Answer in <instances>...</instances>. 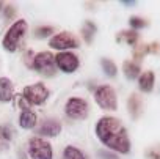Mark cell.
Masks as SVG:
<instances>
[{
  "label": "cell",
  "instance_id": "obj_1",
  "mask_svg": "<svg viewBox=\"0 0 160 159\" xmlns=\"http://www.w3.org/2000/svg\"><path fill=\"white\" fill-rule=\"evenodd\" d=\"M98 139L108 148L127 154L130 151V140L122 123L115 117H102L96 125Z\"/></svg>",
  "mask_w": 160,
  "mask_h": 159
},
{
  "label": "cell",
  "instance_id": "obj_2",
  "mask_svg": "<svg viewBox=\"0 0 160 159\" xmlns=\"http://www.w3.org/2000/svg\"><path fill=\"white\" fill-rule=\"evenodd\" d=\"M27 32V22L24 19L16 21L7 32L5 38H3V49H7L8 52H16L22 43V38Z\"/></svg>",
  "mask_w": 160,
  "mask_h": 159
},
{
  "label": "cell",
  "instance_id": "obj_3",
  "mask_svg": "<svg viewBox=\"0 0 160 159\" xmlns=\"http://www.w3.org/2000/svg\"><path fill=\"white\" fill-rule=\"evenodd\" d=\"M94 99L98 106L104 110H116L118 109V99L116 93L110 85H101L94 92Z\"/></svg>",
  "mask_w": 160,
  "mask_h": 159
},
{
  "label": "cell",
  "instance_id": "obj_4",
  "mask_svg": "<svg viewBox=\"0 0 160 159\" xmlns=\"http://www.w3.org/2000/svg\"><path fill=\"white\" fill-rule=\"evenodd\" d=\"M28 153L32 159H52V146L47 140L41 137H33L28 140Z\"/></svg>",
  "mask_w": 160,
  "mask_h": 159
},
{
  "label": "cell",
  "instance_id": "obj_5",
  "mask_svg": "<svg viewBox=\"0 0 160 159\" xmlns=\"http://www.w3.org/2000/svg\"><path fill=\"white\" fill-rule=\"evenodd\" d=\"M33 69H36L39 74L52 77L55 74V57L50 52H39L33 58Z\"/></svg>",
  "mask_w": 160,
  "mask_h": 159
},
{
  "label": "cell",
  "instance_id": "obj_6",
  "mask_svg": "<svg viewBox=\"0 0 160 159\" xmlns=\"http://www.w3.org/2000/svg\"><path fill=\"white\" fill-rule=\"evenodd\" d=\"M49 46H50L52 49H58V50H61V52H66L68 49H77V47L80 46V43H78V40H77L72 33H69V32H61V33H58V35H55V36L50 38Z\"/></svg>",
  "mask_w": 160,
  "mask_h": 159
},
{
  "label": "cell",
  "instance_id": "obj_7",
  "mask_svg": "<svg viewBox=\"0 0 160 159\" xmlns=\"http://www.w3.org/2000/svg\"><path fill=\"white\" fill-rule=\"evenodd\" d=\"M22 95H24V98H25L30 104L39 106V104L46 103V99L49 98V90H47V87H46L42 82H38V84H35V85L25 87L24 92H22Z\"/></svg>",
  "mask_w": 160,
  "mask_h": 159
},
{
  "label": "cell",
  "instance_id": "obj_8",
  "mask_svg": "<svg viewBox=\"0 0 160 159\" xmlns=\"http://www.w3.org/2000/svg\"><path fill=\"white\" fill-rule=\"evenodd\" d=\"M66 115L72 120H83L88 115V104L82 98H71L66 103Z\"/></svg>",
  "mask_w": 160,
  "mask_h": 159
},
{
  "label": "cell",
  "instance_id": "obj_9",
  "mask_svg": "<svg viewBox=\"0 0 160 159\" xmlns=\"http://www.w3.org/2000/svg\"><path fill=\"white\" fill-rule=\"evenodd\" d=\"M55 65H57L63 72L71 74V72H74V71L78 68L80 61H78V57H77L75 54L66 50V52H60V54L55 55Z\"/></svg>",
  "mask_w": 160,
  "mask_h": 159
},
{
  "label": "cell",
  "instance_id": "obj_10",
  "mask_svg": "<svg viewBox=\"0 0 160 159\" xmlns=\"http://www.w3.org/2000/svg\"><path fill=\"white\" fill-rule=\"evenodd\" d=\"M61 132V123L58 120H53V118H47L41 123V126L36 129V134L38 137H57L58 134Z\"/></svg>",
  "mask_w": 160,
  "mask_h": 159
},
{
  "label": "cell",
  "instance_id": "obj_11",
  "mask_svg": "<svg viewBox=\"0 0 160 159\" xmlns=\"http://www.w3.org/2000/svg\"><path fill=\"white\" fill-rule=\"evenodd\" d=\"M14 98L13 84L8 77H0V103H10Z\"/></svg>",
  "mask_w": 160,
  "mask_h": 159
},
{
  "label": "cell",
  "instance_id": "obj_12",
  "mask_svg": "<svg viewBox=\"0 0 160 159\" xmlns=\"http://www.w3.org/2000/svg\"><path fill=\"white\" fill-rule=\"evenodd\" d=\"M127 110H129V114H130V117L133 120H137L141 115V112H143V103H141V99H140V96L137 93H132L129 96V99H127Z\"/></svg>",
  "mask_w": 160,
  "mask_h": 159
},
{
  "label": "cell",
  "instance_id": "obj_13",
  "mask_svg": "<svg viewBox=\"0 0 160 159\" xmlns=\"http://www.w3.org/2000/svg\"><path fill=\"white\" fill-rule=\"evenodd\" d=\"M154 82H155L154 72H152V71H144V72L140 76V79H138V88H140L141 92H144V93H149V92H152V88H154Z\"/></svg>",
  "mask_w": 160,
  "mask_h": 159
},
{
  "label": "cell",
  "instance_id": "obj_14",
  "mask_svg": "<svg viewBox=\"0 0 160 159\" xmlns=\"http://www.w3.org/2000/svg\"><path fill=\"white\" fill-rule=\"evenodd\" d=\"M140 71H141L140 65L135 63V61H132V60H127V61H124V65H122V72H124V76L129 79V81H133V79H137V77L140 76Z\"/></svg>",
  "mask_w": 160,
  "mask_h": 159
},
{
  "label": "cell",
  "instance_id": "obj_15",
  "mask_svg": "<svg viewBox=\"0 0 160 159\" xmlns=\"http://www.w3.org/2000/svg\"><path fill=\"white\" fill-rule=\"evenodd\" d=\"M160 50V44L158 43H151V44H141V46H138L137 49H135V52H133V57L135 58H143L146 54H157Z\"/></svg>",
  "mask_w": 160,
  "mask_h": 159
},
{
  "label": "cell",
  "instance_id": "obj_16",
  "mask_svg": "<svg viewBox=\"0 0 160 159\" xmlns=\"http://www.w3.org/2000/svg\"><path fill=\"white\" fill-rule=\"evenodd\" d=\"M36 125V114L32 110H24L19 117V126L24 129H32Z\"/></svg>",
  "mask_w": 160,
  "mask_h": 159
},
{
  "label": "cell",
  "instance_id": "obj_17",
  "mask_svg": "<svg viewBox=\"0 0 160 159\" xmlns=\"http://www.w3.org/2000/svg\"><path fill=\"white\" fill-rule=\"evenodd\" d=\"M116 41L118 43H124L129 46H133L138 41V33L135 30H122L116 35Z\"/></svg>",
  "mask_w": 160,
  "mask_h": 159
},
{
  "label": "cell",
  "instance_id": "obj_18",
  "mask_svg": "<svg viewBox=\"0 0 160 159\" xmlns=\"http://www.w3.org/2000/svg\"><path fill=\"white\" fill-rule=\"evenodd\" d=\"M13 131L10 126H0V150H8L11 143Z\"/></svg>",
  "mask_w": 160,
  "mask_h": 159
},
{
  "label": "cell",
  "instance_id": "obj_19",
  "mask_svg": "<svg viewBox=\"0 0 160 159\" xmlns=\"http://www.w3.org/2000/svg\"><path fill=\"white\" fill-rule=\"evenodd\" d=\"M96 25L91 22V21H87L85 24H83V27H82V36H83V40H85V43L87 44H91L93 43V38H94V33H96Z\"/></svg>",
  "mask_w": 160,
  "mask_h": 159
},
{
  "label": "cell",
  "instance_id": "obj_20",
  "mask_svg": "<svg viewBox=\"0 0 160 159\" xmlns=\"http://www.w3.org/2000/svg\"><path fill=\"white\" fill-rule=\"evenodd\" d=\"M63 159H87V156L80 151L78 148H75L72 145H68L63 150Z\"/></svg>",
  "mask_w": 160,
  "mask_h": 159
},
{
  "label": "cell",
  "instance_id": "obj_21",
  "mask_svg": "<svg viewBox=\"0 0 160 159\" xmlns=\"http://www.w3.org/2000/svg\"><path fill=\"white\" fill-rule=\"evenodd\" d=\"M101 66H102L104 72H105L108 77H115V76H116V72H118L116 65H115L110 58H102V60H101Z\"/></svg>",
  "mask_w": 160,
  "mask_h": 159
},
{
  "label": "cell",
  "instance_id": "obj_22",
  "mask_svg": "<svg viewBox=\"0 0 160 159\" xmlns=\"http://www.w3.org/2000/svg\"><path fill=\"white\" fill-rule=\"evenodd\" d=\"M129 24H130V27H132L133 30H138V29H143V27L148 25V22H146L143 18H138V16H132V18L129 19Z\"/></svg>",
  "mask_w": 160,
  "mask_h": 159
},
{
  "label": "cell",
  "instance_id": "obj_23",
  "mask_svg": "<svg viewBox=\"0 0 160 159\" xmlns=\"http://www.w3.org/2000/svg\"><path fill=\"white\" fill-rule=\"evenodd\" d=\"M53 33V29L52 27H49V25H44V27H38L36 30H35V36L36 38H47V36H50Z\"/></svg>",
  "mask_w": 160,
  "mask_h": 159
},
{
  "label": "cell",
  "instance_id": "obj_24",
  "mask_svg": "<svg viewBox=\"0 0 160 159\" xmlns=\"http://www.w3.org/2000/svg\"><path fill=\"white\" fill-rule=\"evenodd\" d=\"M144 154H146L148 159H160V143H158V145H154V146H151V148H148Z\"/></svg>",
  "mask_w": 160,
  "mask_h": 159
},
{
  "label": "cell",
  "instance_id": "obj_25",
  "mask_svg": "<svg viewBox=\"0 0 160 159\" xmlns=\"http://www.w3.org/2000/svg\"><path fill=\"white\" fill-rule=\"evenodd\" d=\"M14 99H16V106H19L22 110H30V103L24 98V95H14Z\"/></svg>",
  "mask_w": 160,
  "mask_h": 159
},
{
  "label": "cell",
  "instance_id": "obj_26",
  "mask_svg": "<svg viewBox=\"0 0 160 159\" xmlns=\"http://www.w3.org/2000/svg\"><path fill=\"white\" fill-rule=\"evenodd\" d=\"M98 157L99 159H118V156L115 153H110L107 150H99L98 151Z\"/></svg>",
  "mask_w": 160,
  "mask_h": 159
},
{
  "label": "cell",
  "instance_id": "obj_27",
  "mask_svg": "<svg viewBox=\"0 0 160 159\" xmlns=\"http://www.w3.org/2000/svg\"><path fill=\"white\" fill-rule=\"evenodd\" d=\"M13 14H14V8H13V7H7V8H5V16H7L8 19H11Z\"/></svg>",
  "mask_w": 160,
  "mask_h": 159
},
{
  "label": "cell",
  "instance_id": "obj_28",
  "mask_svg": "<svg viewBox=\"0 0 160 159\" xmlns=\"http://www.w3.org/2000/svg\"><path fill=\"white\" fill-rule=\"evenodd\" d=\"M122 5H126V7H133V5H137V2H135V0H130V2H129V0H124Z\"/></svg>",
  "mask_w": 160,
  "mask_h": 159
},
{
  "label": "cell",
  "instance_id": "obj_29",
  "mask_svg": "<svg viewBox=\"0 0 160 159\" xmlns=\"http://www.w3.org/2000/svg\"><path fill=\"white\" fill-rule=\"evenodd\" d=\"M19 159H25V156H24V153H22V151H19Z\"/></svg>",
  "mask_w": 160,
  "mask_h": 159
}]
</instances>
